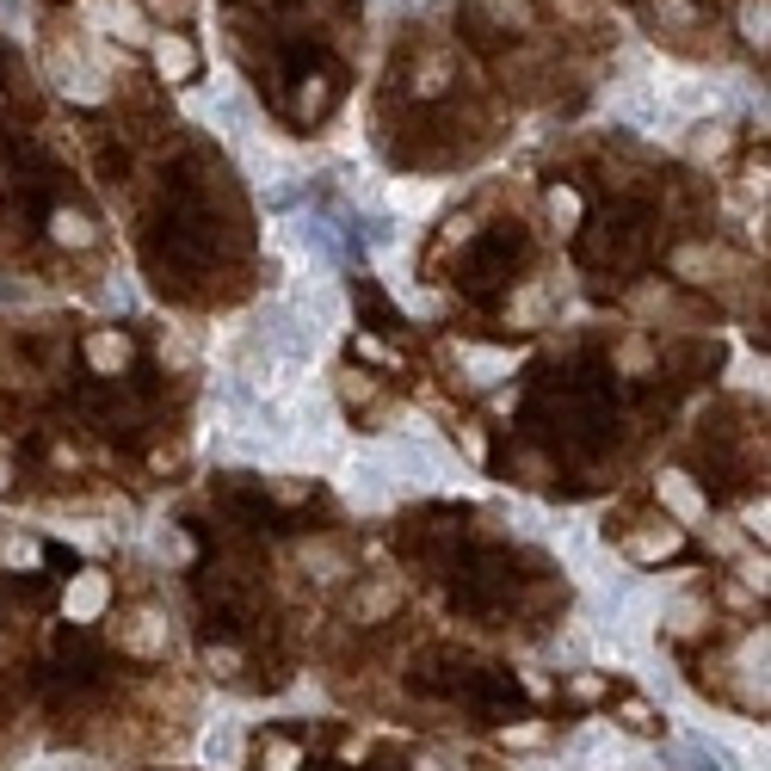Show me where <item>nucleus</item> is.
<instances>
[{"instance_id":"nucleus-35","label":"nucleus","mask_w":771,"mask_h":771,"mask_svg":"<svg viewBox=\"0 0 771 771\" xmlns=\"http://www.w3.org/2000/svg\"><path fill=\"white\" fill-rule=\"evenodd\" d=\"M7 475H13V463H7V457H0V494H7Z\"/></svg>"},{"instance_id":"nucleus-4","label":"nucleus","mask_w":771,"mask_h":771,"mask_svg":"<svg viewBox=\"0 0 771 771\" xmlns=\"http://www.w3.org/2000/svg\"><path fill=\"white\" fill-rule=\"evenodd\" d=\"M734 272H741V266H734L722 247H704V241H691V247L673 253V278H685V284H728Z\"/></svg>"},{"instance_id":"nucleus-24","label":"nucleus","mask_w":771,"mask_h":771,"mask_svg":"<svg viewBox=\"0 0 771 771\" xmlns=\"http://www.w3.org/2000/svg\"><path fill=\"white\" fill-rule=\"evenodd\" d=\"M155 556L161 562H192V537L186 531H155Z\"/></svg>"},{"instance_id":"nucleus-7","label":"nucleus","mask_w":771,"mask_h":771,"mask_svg":"<svg viewBox=\"0 0 771 771\" xmlns=\"http://www.w3.org/2000/svg\"><path fill=\"white\" fill-rule=\"evenodd\" d=\"M149 62H155V75H161V81H192L198 50H192L186 31H155V38H149Z\"/></svg>"},{"instance_id":"nucleus-12","label":"nucleus","mask_w":771,"mask_h":771,"mask_svg":"<svg viewBox=\"0 0 771 771\" xmlns=\"http://www.w3.org/2000/svg\"><path fill=\"white\" fill-rule=\"evenodd\" d=\"M395 605H401V580H371V586H358V593H352V617L358 623H383Z\"/></svg>"},{"instance_id":"nucleus-32","label":"nucleus","mask_w":771,"mask_h":771,"mask_svg":"<svg viewBox=\"0 0 771 771\" xmlns=\"http://www.w3.org/2000/svg\"><path fill=\"white\" fill-rule=\"evenodd\" d=\"M149 13H167V19H186L192 13V0H142Z\"/></svg>"},{"instance_id":"nucleus-14","label":"nucleus","mask_w":771,"mask_h":771,"mask_svg":"<svg viewBox=\"0 0 771 771\" xmlns=\"http://www.w3.org/2000/svg\"><path fill=\"white\" fill-rule=\"evenodd\" d=\"M673 549H679V525H667V519H660V525H642V531L630 537V556H636V562H667Z\"/></svg>"},{"instance_id":"nucleus-10","label":"nucleus","mask_w":771,"mask_h":771,"mask_svg":"<svg viewBox=\"0 0 771 771\" xmlns=\"http://www.w3.org/2000/svg\"><path fill=\"white\" fill-rule=\"evenodd\" d=\"M549 303H556V278H531L519 297L506 303V321L512 327H543L549 321Z\"/></svg>"},{"instance_id":"nucleus-21","label":"nucleus","mask_w":771,"mask_h":771,"mask_svg":"<svg viewBox=\"0 0 771 771\" xmlns=\"http://www.w3.org/2000/svg\"><path fill=\"white\" fill-rule=\"evenodd\" d=\"M685 149H691V161H716L728 149V124H704V136H691Z\"/></svg>"},{"instance_id":"nucleus-27","label":"nucleus","mask_w":771,"mask_h":771,"mask_svg":"<svg viewBox=\"0 0 771 771\" xmlns=\"http://www.w3.org/2000/svg\"><path fill=\"white\" fill-rule=\"evenodd\" d=\"M0 556H7L13 568H38V543H31V537H7V543H0Z\"/></svg>"},{"instance_id":"nucleus-33","label":"nucleus","mask_w":771,"mask_h":771,"mask_svg":"<svg viewBox=\"0 0 771 771\" xmlns=\"http://www.w3.org/2000/svg\"><path fill=\"white\" fill-rule=\"evenodd\" d=\"M741 580H747V586H759V593H765V556H747V562H741Z\"/></svg>"},{"instance_id":"nucleus-29","label":"nucleus","mask_w":771,"mask_h":771,"mask_svg":"<svg viewBox=\"0 0 771 771\" xmlns=\"http://www.w3.org/2000/svg\"><path fill=\"white\" fill-rule=\"evenodd\" d=\"M297 105H303V118L327 112V81H321V75H309V87H303V99H297Z\"/></svg>"},{"instance_id":"nucleus-25","label":"nucleus","mask_w":771,"mask_h":771,"mask_svg":"<svg viewBox=\"0 0 771 771\" xmlns=\"http://www.w3.org/2000/svg\"><path fill=\"white\" fill-rule=\"evenodd\" d=\"M25 771H105V765L87 759V753H56V759H31Z\"/></svg>"},{"instance_id":"nucleus-28","label":"nucleus","mask_w":771,"mask_h":771,"mask_svg":"<svg viewBox=\"0 0 771 771\" xmlns=\"http://www.w3.org/2000/svg\"><path fill=\"white\" fill-rule=\"evenodd\" d=\"M414 771H463V759L457 753H438V747H420L414 753Z\"/></svg>"},{"instance_id":"nucleus-8","label":"nucleus","mask_w":771,"mask_h":771,"mask_svg":"<svg viewBox=\"0 0 771 771\" xmlns=\"http://www.w3.org/2000/svg\"><path fill=\"white\" fill-rule=\"evenodd\" d=\"M734 691H741L747 710H765V630L741 642V654H734Z\"/></svg>"},{"instance_id":"nucleus-34","label":"nucleus","mask_w":771,"mask_h":771,"mask_svg":"<svg viewBox=\"0 0 771 771\" xmlns=\"http://www.w3.org/2000/svg\"><path fill=\"white\" fill-rule=\"evenodd\" d=\"M290 765H297V747L278 741V747H272V771H290Z\"/></svg>"},{"instance_id":"nucleus-16","label":"nucleus","mask_w":771,"mask_h":771,"mask_svg":"<svg viewBox=\"0 0 771 771\" xmlns=\"http://www.w3.org/2000/svg\"><path fill=\"white\" fill-rule=\"evenodd\" d=\"M50 235H56V247H93L99 241V223L87 210H56L50 216Z\"/></svg>"},{"instance_id":"nucleus-5","label":"nucleus","mask_w":771,"mask_h":771,"mask_svg":"<svg viewBox=\"0 0 771 771\" xmlns=\"http://www.w3.org/2000/svg\"><path fill=\"white\" fill-rule=\"evenodd\" d=\"M654 494H660V506H667L679 525H704V519H710V506H704V494L691 488L685 469H660V475H654Z\"/></svg>"},{"instance_id":"nucleus-3","label":"nucleus","mask_w":771,"mask_h":771,"mask_svg":"<svg viewBox=\"0 0 771 771\" xmlns=\"http://www.w3.org/2000/svg\"><path fill=\"white\" fill-rule=\"evenodd\" d=\"M112 642H118L124 654H136V660H161L167 642H173V623H167L161 611H149V605H136V611H124V617L112 623Z\"/></svg>"},{"instance_id":"nucleus-11","label":"nucleus","mask_w":771,"mask_h":771,"mask_svg":"<svg viewBox=\"0 0 771 771\" xmlns=\"http://www.w3.org/2000/svg\"><path fill=\"white\" fill-rule=\"evenodd\" d=\"M87 364L99 377H118L124 364H130V340H124V327H93L87 334Z\"/></svg>"},{"instance_id":"nucleus-18","label":"nucleus","mask_w":771,"mask_h":771,"mask_svg":"<svg viewBox=\"0 0 771 771\" xmlns=\"http://www.w3.org/2000/svg\"><path fill=\"white\" fill-rule=\"evenodd\" d=\"M204 759H210L216 771H235V765H241V728H235V722H216V728L204 734Z\"/></svg>"},{"instance_id":"nucleus-6","label":"nucleus","mask_w":771,"mask_h":771,"mask_svg":"<svg viewBox=\"0 0 771 771\" xmlns=\"http://www.w3.org/2000/svg\"><path fill=\"white\" fill-rule=\"evenodd\" d=\"M105 605H112V580H105L99 568H81L75 580H68V593H62V611H68V623H93Z\"/></svg>"},{"instance_id":"nucleus-1","label":"nucleus","mask_w":771,"mask_h":771,"mask_svg":"<svg viewBox=\"0 0 771 771\" xmlns=\"http://www.w3.org/2000/svg\"><path fill=\"white\" fill-rule=\"evenodd\" d=\"M574 765L580 771H623V765H630L636 759V747H630V734H623V728H611V722H586L580 734H574Z\"/></svg>"},{"instance_id":"nucleus-30","label":"nucleus","mask_w":771,"mask_h":771,"mask_svg":"<svg viewBox=\"0 0 771 771\" xmlns=\"http://www.w3.org/2000/svg\"><path fill=\"white\" fill-rule=\"evenodd\" d=\"M741 531H747V537H765V500L741 506Z\"/></svg>"},{"instance_id":"nucleus-22","label":"nucleus","mask_w":771,"mask_h":771,"mask_svg":"<svg viewBox=\"0 0 771 771\" xmlns=\"http://www.w3.org/2000/svg\"><path fill=\"white\" fill-rule=\"evenodd\" d=\"M648 364H654V352H648V340H642V334H630V340H623V352H617V371H630V377H642V371H648Z\"/></svg>"},{"instance_id":"nucleus-23","label":"nucleus","mask_w":771,"mask_h":771,"mask_svg":"<svg viewBox=\"0 0 771 771\" xmlns=\"http://www.w3.org/2000/svg\"><path fill=\"white\" fill-rule=\"evenodd\" d=\"M765 19H771V13H765V0H741V38H747V44H759V50H765Z\"/></svg>"},{"instance_id":"nucleus-13","label":"nucleus","mask_w":771,"mask_h":771,"mask_svg":"<svg viewBox=\"0 0 771 771\" xmlns=\"http://www.w3.org/2000/svg\"><path fill=\"white\" fill-rule=\"evenodd\" d=\"M383 198H389L395 216H432L438 210V186H408V179H389Z\"/></svg>"},{"instance_id":"nucleus-19","label":"nucleus","mask_w":771,"mask_h":771,"mask_svg":"<svg viewBox=\"0 0 771 771\" xmlns=\"http://www.w3.org/2000/svg\"><path fill=\"white\" fill-rule=\"evenodd\" d=\"M660 617H667V630L697 636V630L710 623V605H704V599H673V605H660Z\"/></svg>"},{"instance_id":"nucleus-9","label":"nucleus","mask_w":771,"mask_h":771,"mask_svg":"<svg viewBox=\"0 0 771 771\" xmlns=\"http://www.w3.org/2000/svg\"><path fill=\"white\" fill-rule=\"evenodd\" d=\"M457 364L469 371L475 389H494L512 377V352H500V346H457Z\"/></svg>"},{"instance_id":"nucleus-15","label":"nucleus","mask_w":771,"mask_h":771,"mask_svg":"<svg viewBox=\"0 0 771 771\" xmlns=\"http://www.w3.org/2000/svg\"><path fill=\"white\" fill-rule=\"evenodd\" d=\"M445 87H451V50H426L420 68H414V81H408V93L414 99H432V93H445Z\"/></svg>"},{"instance_id":"nucleus-31","label":"nucleus","mask_w":771,"mask_h":771,"mask_svg":"<svg viewBox=\"0 0 771 771\" xmlns=\"http://www.w3.org/2000/svg\"><path fill=\"white\" fill-rule=\"evenodd\" d=\"M204 660H210V673H235V667H241V654H235V648H210Z\"/></svg>"},{"instance_id":"nucleus-2","label":"nucleus","mask_w":771,"mask_h":771,"mask_svg":"<svg viewBox=\"0 0 771 771\" xmlns=\"http://www.w3.org/2000/svg\"><path fill=\"white\" fill-rule=\"evenodd\" d=\"M81 19L93 38H124V44H149L155 25L142 19L136 0H81Z\"/></svg>"},{"instance_id":"nucleus-17","label":"nucleus","mask_w":771,"mask_h":771,"mask_svg":"<svg viewBox=\"0 0 771 771\" xmlns=\"http://www.w3.org/2000/svg\"><path fill=\"white\" fill-rule=\"evenodd\" d=\"M297 562L309 568V580H346V574H352V562L340 556L334 543H303V549H297Z\"/></svg>"},{"instance_id":"nucleus-20","label":"nucleus","mask_w":771,"mask_h":771,"mask_svg":"<svg viewBox=\"0 0 771 771\" xmlns=\"http://www.w3.org/2000/svg\"><path fill=\"white\" fill-rule=\"evenodd\" d=\"M543 204H549V223H556L562 235H568V229L580 223V192H574V186H556V192H549Z\"/></svg>"},{"instance_id":"nucleus-26","label":"nucleus","mask_w":771,"mask_h":771,"mask_svg":"<svg viewBox=\"0 0 771 771\" xmlns=\"http://www.w3.org/2000/svg\"><path fill=\"white\" fill-rule=\"evenodd\" d=\"M654 19H660V25L691 31V25H697V7H691V0H654Z\"/></svg>"}]
</instances>
